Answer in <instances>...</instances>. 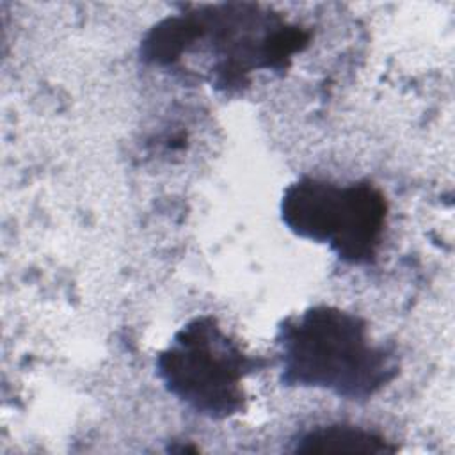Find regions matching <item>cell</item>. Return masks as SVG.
Segmentation results:
<instances>
[{"mask_svg": "<svg viewBox=\"0 0 455 455\" xmlns=\"http://www.w3.org/2000/svg\"><path fill=\"white\" fill-rule=\"evenodd\" d=\"M284 386L320 387L368 400L398 373V357L370 339L366 322L334 306H315L279 327Z\"/></svg>", "mask_w": 455, "mask_h": 455, "instance_id": "obj_2", "label": "cell"}, {"mask_svg": "<svg viewBox=\"0 0 455 455\" xmlns=\"http://www.w3.org/2000/svg\"><path fill=\"white\" fill-rule=\"evenodd\" d=\"M309 34L256 4H219L183 11L158 21L142 39L140 59L174 66L196 44L206 43L219 89L242 87L254 69H284L307 46Z\"/></svg>", "mask_w": 455, "mask_h": 455, "instance_id": "obj_1", "label": "cell"}, {"mask_svg": "<svg viewBox=\"0 0 455 455\" xmlns=\"http://www.w3.org/2000/svg\"><path fill=\"white\" fill-rule=\"evenodd\" d=\"M387 201L370 181L338 185L313 176L290 183L281 199L284 226L300 238L325 243L345 263L375 261Z\"/></svg>", "mask_w": 455, "mask_h": 455, "instance_id": "obj_3", "label": "cell"}, {"mask_svg": "<svg viewBox=\"0 0 455 455\" xmlns=\"http://www.w3.org/2000/svg\"><path fill=\"white\" fill-rule=\"evenodd\" d=\"M259 364L213 316H197L185 323L156 355V373L165 389L213 419L243 411L242 382Z\"/></svg>", "mask_w": 455, "mask_h": 455, "instance_id": "obj_4", "label": "cell"}, {"mask_svg": "<svg viewBox=\"0 0 455 455\" xmlns=\"http://www.w3.org/2000/svg\"><path fill=\"white\" fill-rule=\"evenodd\" d=\"M396 448L375 432L354 425L316 427L299 437L295 451L304 453H391Z\"/></svg>", "mask_w": 455, "mask_h": 455, "instance_id": "obj_5", "label": "cell"}]
</instances>
